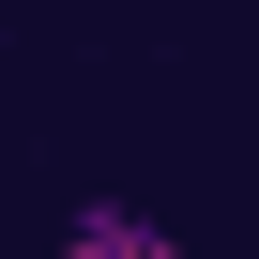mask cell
<instances>
[{
  "label": "cell",
  "instance_id": "cell-1",
  "mask_svg": "<svg viewBox=\"0 0 259 259\" xmlns=\"http://www.w3.org/2000/svg\"><path fill=\"white\" fill-rule=\"evenodd\" d=\"M46 259H183V244H168V213H138V198H76V213L46 229Z\"/></svg>",
  "mask_w": 259,
  "mask_h": 259
}]
</instances>
